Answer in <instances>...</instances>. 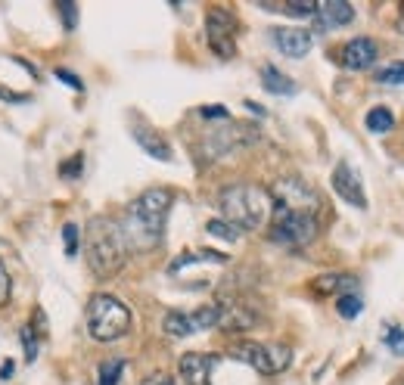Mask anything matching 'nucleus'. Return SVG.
I'll return each instance as SVG.
<instances>
[{"label":"nucleus","instance_id":"nucleus-16","mask_svg":"<svg viewBox=\"0 0 404 385\" xmlns=\"http://www.w3.org/2000/svg\"><path fill=\"white\" fill-rule=\"evenodd\" d=\"M314 19L321 28H339V25H348V22L355 19V10H352V4H345V0H323V4H317Z\"/></svg>","mask_w":404,"mask_h":385},{"label":"nucleus","instance_id":"nucleus-34","mask_svg":"<svg viewBox=\"0 0 404 385\" xmlns=\"http://www.w3.org/2000/svg\"><path fill=\"white\" fill-rule=\"evenodd\" d=\"M57 81L69 84V88H72V90H81V88H84V84L75 78V72H69V69H57Z\"/></svg>","mask_w":404,"mask_h":385},{"label":"nucleus","instance_id":"nucleus-31","mask_svg":"<svg viewBox=\"0 0 404 385\" xmlns=\"http://www.w3.org/2000/svg\"><path fill=\"white\" fill-rule=\"evenodd\" d=\"M57 10L62 13V19H66V28L72 31V28L78 25V10H75V4H59Z\"/></svg>","mask_w":404,"mask_h":385},{"label":"nucleus","instance_id":"nucleus-28","mask_svg":"<svg viewBox=\"0 0 404 385\" xmlns=\"http://www.w3.org/2000/svg\"><path fill=\"white\" fill-rule=\"evenodd\" d=\"M280 10L290 16H317V4L314 0H302V4H283Z\"/></svg>","mask_w":404,"mask_h":385},{"label":"nucleus","instance_id":"nucleus-15","mask_svg":"<svg viewBox=\"0 0 404 385\" xmlns=\"http://www.w3.org/2000/svg\"><path fill=\"white\" fill-rule=\"evenodd\" d=\"M131 134H134V140L140 143V149H143L146 155H153V159H159V162H171V146L159 131H153L150 124H134Z\"/></svg>","mask_w":404,"mask_h":385},{"label":"nucleus","instance_id":"nucleus-23","mask_svg":"<svg viewBox=\"0 0 404 385\" xmlns=\"http://www.w3.org/2000/svg\"><path fill=\"white\" fill-rule=\"evenodd\" d=\"M124 360L121 357H112V360H106L103 367H100V385H119L121 379V373H124Z\"/></svg>","mask_w":404,"mask_h":385},{"label":"nucleus","instance_id":"nucleus-5","mask_svg":"<svg viewBox=\"0 0 404 385\" xmlns=\"http://www.w3.org/2000/svg\"><path fill=\"white\" fill-rule=\"evenodd\" d=\"M230 357L239 364H249L252 370L264 376H277L292 364V351L286 345H259V342H239L230 348Z\"/></svg>","mask_w":404,"mask_h":385},{"label":"nucleus","instance_id":"nucleus-9","mask_svg":"<svg viewBox=\"0 0 404 385\" xmlns=\"http://www.w3.org/2000/svg\"><path fill=\"white\" fill-rule=\"evenodd\" d=\"M271 199H274V208H292V211H314L321 208V196H317L311 186L305 184L302 177H280L274 184V193H271Z\"/></svg>","mask_w":404,"mask_h":385},{"label":"nucleus","instance_id":"nucleus-35","mask_svg":"<svg viewBox=\"0 0 404 385\" xmlns=\"http://www.w3.org/2000/svg\"><path fill=\"white\" fill-rule=\"evenodd\" d=\"M140 385H174V379H171L168 373H153V376H146Z\"/></svg>","mask_w":404,"mask_h":385},{"label":"nucleus","instance_id":"nucleus-26","mask_svg":"<svg viewBox=\"0 0 404 385\" xmlns=\"http://www.w3.org/2000/svg\"><path fill=\"white\" fill-rule=\"evenodd\" d=\"M383 342H386V348L392 351L395 357H404V329H401V326H392V329H386Z\"/></svg>","mask_w":404,"mask_h":385},{"label":"nucleus","instance_id":"nucleus-4","mask_svg":"<svg viewBox=\"0 0 404 385\" xmlns=\"http://www.w3.org/2000/svg\"><path fill=\"white\" fill-rule=\"evenodd\" d=\"M131 329L128 304L115 295H93L88 304V333L97 342H115Z\"/></svg>","mask_w":404,"mask_h":385},{"label":"nucleus","instance_id":"nucleus-11","mask_svg":"<svg viewBox=\"0 0 404 385\" xmlns=\"http://www.w3.org/2000/svg\"><path fill=\"white\" fill-rule=\"evenodd\" d=\"M333 190H336L348 206L367 208V196H364V186H361V174H357L348 162H339L336 168H333Z\"/></svg>","mask_w":404,"mask_h":385},{"label":"nucleus","instance_id":"nucleus-7","mask_svg":"<svg viewBox=\"0 0 404 385\" xmlns=\"http://www.w3.org/2000/svg\"><path fill=\"white\" fill-rule=\"evenodd\" d=\"M218 317H221V304H202L196 311H168L162 320V329L171 339H186L193 333L218 326Z\"/></svg>","mask_w":404,"mask_h":385},{"label":"nucleus","instance_id":"nucleus-2","mask_svg":"<svg viewBox=\"0 0 404 385\" xmlns=\"http://www.w3.org/2000/svg\"><path fill=\"white\" fill-rule=\"evenodd\" d=\"M274 199L264 186L255 184H233L221 193V215L224 221L233 224L239 233L243 230H259L268 224Z\"/></svg>","mask_w":404,"mask_h":385},{"label":"nucleus","instance_id":"nucleus-36","mask_svg":"<svg viewBox=\"0 0 404 385\" xmlns=\"http://www.w3.org/2000/svg\"><path fill=\"white\" fill-rule=\"evenodd\" d=\"M13 373H16V364L13 360H4L0 364V379H13Z\"/></svg>","mask_w":404,"mask_h":385},{"label":"nucleus","instance_id":"nucleus-12","mask_svg":"<svg viewBox=\"0 0 404 385\" xmlns=\"http://www.w3.org/2000/svg\"><path fill=\"white\" fill-rule=\"evenodd\" d=\"M379 59V44L373 37H355L342 47V66L352 72H364Z\"/></svg>","mask_w":404,"mask_h":385},{"label":"nucleus","instance_id":"nucleus-37","mask_svg":"<svg viewBox=\"0 0 404 385\" xmlns=\"http://www.w3.org/2000/svg\"><path fill=\"white\" fill-rule=\"evenodd\" d=\"M398 31H404V6H401V16H398Z\"/></svg>","mask_w":404,"mask_h":385},{"label":"nucleus","instance_id":"nucleus-25","mask_svg":"<svg viewBox=\"0 0 404 385\" xmlns=\"http://www.w3.org/2000/svg\"><path fill=\"white\" fill-rule=\"evenodd\" d=\"M376 81L386 84V88H401L404 84V62H392V66H386L383 72H376Z\"/></svg>","mask_w":404,"mask_h":385},{"label":"nucleus","instance_id":"nucleus-29","mask_svg":"<svg viewBox=\"0 0 404 385\" xmlns=\"http://www.w3.org/2000/svg\"><path fill=\"white\" fill-rule=\"evenodd\" d=\"M22 348H25V360H35L37 357V339L31 333V326H22Z\"/></svg>","mask_w":404,"mask_h":385},{"label":"nucleus","instance_id":"nucleus-18","mask_svg":"<svg viewBox=\"0 0 404 385\" xmlns=\"http://www.w3.org/2000/svg\"><path fill=\"white\" fill-rule=\"evenodd\" d=\"M255 324H259V317L252 311H246L243 304H227V308H221V317H218V326L224 333H243V329H252Z\"/></svg>","mask_w":404,"mask_h":385},{"label":"nucleus","instance_id":"nucleus-8","mask_svg":"<svg viewBox=\"0 0 404 385\" xmlns=\"http://www.w3.org/2000/svg\"><path fill=\"white\" fill-rule=\"evenodd\" d=\"M206 37L215 57L230 59L237 53V19L224 6H212L206 13Z\"/></svg>","mask_w":404,"mask_h":385},{"label":"nucleus","instance_id":"nucleus-27","mask_svg":"<svg viewBox=\"0 0 404 385\" xmlns=\"http://www.w3.org/2000/svg\"><path fill=\"white\" fill-rule=\"evenodd\" d=\"M62 242H66V255L69 258H75L78 255V224H66L62 227Z\"/></svg>","mask_w":404,"mask_h":385},{"label":"nucleus","instance_id":"nucleus-17","mask_svg":"<svg viewBox=\"0 0 404 385\" xmlns=\"http://www.w3.org/2000/svg\"><path fill=\"white\" fill-rule=\"evenodd\" d=\"M311 289L317 295H348L357 289V277H352V273H323V277L311 283Z\"/></svg>","mask_w":404,"mask_h":385},{"label":"nucleus","instance_id":"nucleus-32","mask_svg":"<svg viewBox=\"0 0 404 385\" xmlns=\"http://www.w3.org/2000/svg\"><path fill=\"white\" fill-rule=\"evenodd\" d=\"M81 165H84V159H81V155H75L72 162H66V165H62V168H59V174H62V177H78V174H81Z\"/></svg>","mask_w":404,"mask_h":385},{"label":"nucleus","instance_id":"nucleus-22","mask_svg":"<svg viewBox=\"0 0 404 385\" xmlns=\"http://www.w3.org/2000/svg\"><path fill=\"white\" fill-rule=\"evenodd\" d=\"M206 233H208V237L224 239V242H237V239H239V230H237L233 224L224 221V218H215V221H208V224H206Z\"/></svg>","mask_w":404,"mask_h":385},{"label":"nucleus","instance_id":"nucleus-33","mask_svg":"<svg viewBox=\"0 0 404 385\" xmlns=\"http://www.w3.org/2000/svg\"><path fill=\"white\" fill-rule=\"evenodd\" d=\"M199 115H202V119H221V122H227V109H224V106H202L199 109Z\"/></svg>","mask_w":404,"mask_h":385},{"label":"nucleus","instance_id":"nucleus-30","mask_svg":"<svg viewBox=\"0 0 404 385\" xmlns=\"http://www.w3.org/2000/svg\"><path fill=\"white\" fill-rule=\"evenodd\" d=\"M10 273H6V264L0 261V308H4L6 302H10Z\"/></svg>","mask_w":404,"mask_h":385},{"label":"nucleus","instance_id":"nucleus-14","mask_svg":"<svg viewBox=\"0 0 404 385\" xmlns=\"http://www.w3.org/2000/svg\"><path fill=\"white\" fill-rule=\"evenodd\" d=\"M218 360L212 355H199V351H190V355L181 357V376L186 385H212V370Z\"/></svg>","mask_w":404,"mask_h":385},{"label":"nucleus","instance_id":"nucleus-13","mask_svg":"<svg viewBox=\"0 0 404 385\" xmlns=\"http://www.w3.org/2000/svg\"><path fill=\"white\" fill-rule=\"evenodd\" d=\"M271 41L277 44L280 53H286V57H292V59H302V57H305V53L311 50V31L283 25V28H274V31H271Z\"/></svg>","mask_w":404,"mask_h":385},{"label":"nucleus","instance_id":"nucleus-1","mask_svg":"<svg viewBox=\"0 0 404 385\" xmlns=\"http://www.w3.org/2000/svg\"><path fill=\"white\" fill-rule=\"evenodd\" d=\"M168 211H171V193L159 190V186L134 199V206L128 208V218L121 224V237L128 242V249H137V252L153 249L162 239Z\"/></svg>","mask_w":404,"mask_h":385},{"label":"nucleus","instance_id":"nucleus-3","mask_svg":"<svg viewBox=\"0 0 404 385\" xmlns=\"http://www.w3.org/2000/svg\"><path fill=\"white\" fill-rule=\"evenodd\" d=\"M124 255H128V242L121 237V227L106 221V218H93L88 227V264L97 277H112L121 271Z\"/></svg>","mask_w":404,"mask_h":385},{"label":"nucleus","instance_id":"nucleus-21","mask_svg":"<svg viewBox=\"0 0 404 385\" xmlns=\"http://www.w3.org/2000/svg\"><path fill=\"white\" fill-rule=\"evenodd\" d=\"M392 124H395L392 109L376 106V109H370V112H367V131H373V134H386V131H392Z\"/></svg>","mask_w":404,"mask_h":385},{"label":"nucleus","instance_id":"nucleus-24","mask_svg":"<svg viewBox=\"0 0 404 385\" xmlns=\"http://www.w3.org/2000/svg\"><path fill=\"white\" fill-rule=\"evenodd\" d=\"M361 308H364V298L357 295V292H348V295H339V302H336V311L342 314V317H357L361 314Z\"/></svg>","mask_w":404,"mask_h":385},{"label":"nucleus","instance_id":"nucleus-19","mask_svg":"<svg viewBox=\"0 0 404 385\" xmlns=\"http://www.w3.org/2000/svg\"><path fill=\"white\" fill-rule=\"evenodd\" d=\"M261 88L268 93H277V97H292L299 90L292 78H286L277 66H261Z\"/></svg>","mask_w":404,"mask_h":385},{"label":"nucleus","instance_id":"nucleus-6","mask_svg":"<svg viewBox=\"0 0 404 385\" xmlns=\"http://www.w3.org/2000/svg\"><path fill=\"white\" fill-rule=\"evenodd\" d=\"M317 237V215L314 211H292V208H274V227L271 239L283 246H308Z\"/></svg>","mask_w":404,"mask_h":385},{"label":"nucleus","instance_id":"nucleus-10","mask_svg":"<svg viewBox=\"0 0 404 385\" xmlns=\"http://www.w3.org/2000/svg\"><path fill=\"white\" fill-rule=\"evenodd\" d=\"M259 137L252 128H246V124H218L206 134V155L208 159H218V155H227L233 149L252 143V140Z\"/></svg>","mask_w":404,"mask_h":385},{"label":"nucleus","instance_id":"nucleus-20","mask_svg":"<svg viewBox=\"0 0 404 385\" xmlns=\"http://www.w3.org/2000/svg\"><path fill=\"white\" fill-rule=\"evenodd\" d=\"M227 261V255H218V252H208V249H193V252H184L177 255L174 261H171L168 271L177 273L181 267H190V264H224Z\"/></svg>","mask_w":404,"mask_h":385}]
</instances>
